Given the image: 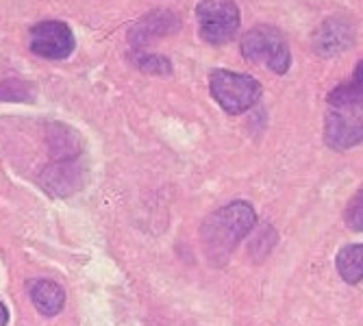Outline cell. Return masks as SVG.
<instances>
[{
    "mask_svg": "<svg viewBox=\"0 0 363 326\" xmlns=\"http://www.w3.org/2000/svg\"><path fill=\"white\" fill-rule=\"evenodd\" d=\"M255 224L257 213L252 205L244 201H233L213 211L201 226V244L209 264L224 266Z\"/></svg>",
    "mask_w": 363,
    "mask_h": 326,
    "instance_id": "6da1fadb",
    "label": "cell"
},
{
    "mask_svg": "<svg viewBox=\"0 0 363 326\" xmlns=\"http://www.w3.org/2000/svg\"><path fill=\"white\" fill-rule=\"evenodd\" d=\"M209 91L213 101L230 116H240L252 109L259 101L263 87L261 83L242 72L233 70H213L209 77Z\"/></svg>",
    "mask_w": 363,
    "mask_h": 326,
    "instance_id": "7a4b0ae2",
    "label": "cell"
},
{
    "mask_svg": "<svg viewBox=\"0 0 363 326\" xmlns=\"http://www.w3.org/2000/svg\"><path fill=\"white\" fill-rule=\"evenodd\" d=\"M242 55L252 63H263L283 77L291 68V52L283 33L272 24H259L242 38Z\"/></svg>",
    "mask_w": 363,
    "mask_h": 326,
    "instance_id": "3957f363",
    "label": "cell"
},
{
    "mask_svg": "<svg viewBox=\"0 0 363 326\" xmlns=\"http://www.w3.org/2000/svg\"><path fill=\"white\" fill-rule=\"evenodd\" d=\"M196 18L201 40L213 46L233 40L242 24L235 0H201L196 7Z\"/></svg>",
    "mask_w": 363,
    "mask_h": 326,
    "instance_id": "277c9868",
    "label": "cell"
},
{
    "mask_svg": "<svg viewBox=\"0 0 363 326\" xmlns=\"http://www.w3.org/2000/svg\"><path fill=\"white\" fill-rule=\"evenodd\" d=\"M324 142L333 150H348L363 142V103L331 107L324 120Z\"/></svg>",
    "mask_w": 363,
    "mask_h": 326,
    "instance_id": "5b68a950",
    "label": "cell"
},
{
    "mask_svg": "<svg viewBox=\"0 0 363 326\" xmlns=\"http://www.w3.org/2000/svg\"><path fill=\"white\" fill-rule=\"evenodd\" d=\"M30 52L48 61L68 59L74 52V33L61 20H44L33 24L28 30Z\"/></svg>",
    "mask_w": 363,
    "mask_h": 326,
    "instance_id": "8992f818",
    "label": "cell"
},
{
    "mask_svg": "<svg viewBox=\"0 0 363 326\" xmlns=\"http://www.w3.org/2000/svg\"><path fill=\"white\" fill-rule=\"evenodd\" d=\"M87 179L83 157L74 159H50L48 166L40 174V185L55 198H68L77 193Z\"/></svg>",
    "mask_w": 363,
    "mask_h": 326,
    "instance_id": "52a82bcc",
    "label": "cell"
},
{
    "mask_svg": "<svg viewBox=\"0 0 363 326\" xmlns=\"http://www.w3.org/2000/svg\"><path fill=\"white\" fill-rule=\"evenodd\" d=\"M354 38H357L354 24L348 18H344V16L326 18L313 30V38H311L313 52L324 59H333V57L350 50L354 44Z\"/></svg>",
    "mask_w": 363,
    "mask_h": 326,
    "instance_id": "ba28073f",
    "label": "cell"
},
{
    "mask_svg": "<svg viewBox=\"0 0 363 326\" xmlns=\"http://www.w3.org/2000/svg\"><path fill=\"white\" fill-rule=\"evenodd\" d=\"M181 30V16L170 9H155L142 16L133 26L128 28L126 40L133 48H144L152 40L168 38Z\"/></svg>",
    "mask_w": 363,
    "mask_h": 326,
    "instance_id": "9c48e42d",
    "label": "cell"
},
{
    "mask_svg": "<svg viewBox=\"0 0 363 326\" xmlns=\"http://www.w3.org/2000/svg\"><path fill=\"white\" fill-rule=\"evenodd\" d=\"M46 144L50 159H74L83 157V140L77 130L68 124L52 122L46 128Z\"/></svg>",
    "mask_w": 363,
    "mask_h": 326,
    "instance_id": "30bf717a",
    "label": "cell"
},
{
    "mask_svg": "<svg viewBox=\"0 0 363 326\" xmlns=\"http://www.w3.org/2000/svg\"><path fill=\"white\" fill-rule=\"evenodd\" d=\"M30 303L42 315H57L65 305V291L59 283L48 279H35L26 285Z\"/></svg>",
    "mask_w": 363,
    "mask_h": 326,
    "instance_id": "8fae6325",
    "label": "cell"
},
{
    "mask_svg": "<svg viewBox=\"0 0 363 326\" xmlns=\"http://www.w3.org/2000/svg\"><path fill=\"white\" fill-rule=\"evenodd\" d=\"M335 266H337L340 276L348 285L361 283L363 281V244L344 246L335 257Z\"/></svg>",
    "mask_w": 363,
    "mask_h": 326,
    "instance_id": "7c38bea8",
    "label": "cell"
},
{
    "mask_svg": "<svg viewBox=\"0 0 363 326\" xmlns=\"http://www.w3.org/2000/svg\"><path fill=\"white\" fill-rule=\"evenodd\" d=\"M359 103H363V61L357 63L350 81L340 83L335 89H331V94H328V105L331 107L359 105Z\"/></svg>",
    "mask_w": 363,
    "mask_h": 326,
    "instance_id": "4fadbf2b",
    "label": "cell"
},
{
    "mask_svg": "<svg viewBox=\"0 0 363 326\" xmlns=\"http://www.w3.org/2000/svg\"><path fill=\"white\" fill-rule=\"evenodd\" d=\"M126 59L133 68H138L144 74H150V77H170L172 74V63L168 57H163V55H155V52H146L142 48H133L126 55Z\"/></svg>",
    "mask_w": 363,
    "mask_h": 326,
    "instance_id": "5bb4252c",
    "label": "cell"
},
{
    "mask_svg": "<svg viewBox=\"0 0 363 326\" xmlns=\"http://www.w3.org/2000/svg\"><path fill=\"white\" fill-rule=\"evenodd\" d=\"M344 220H346V226L352 228L354 233H363V189H359L348 201Z\"/></svg>",
    "mask_w": 363,
    "mask_h": 326,
    "instance_id": "9a60e30c",
    "label": "cell"
},
{
    "mask_svg": "<svg viewBox=\"0 0 363 326\" xmlns=\"http://www.w3.org/2000/svg\"><path fill=\"white\" fill-rule=\"evenodd\" d=\"M0 101H30V87L20 79H7L0 83Z\"/></svg>",
    "mask_w": 363,
    "mask_h": 326,
    "instance_id": "2e32d148",
    "label": "cell"
},
{
    "mask_svg": "<svg viewBox=\"0 0 363 326\" xmlns=\"http://www.w3.org/2000/svg\"><path fill=\"white\" fill-rule=\"evenodd\" d=\"M7 324H9V311L3 303H0V326H7Z\"/></svg>",
    "mask_w": 363,
    "mask_h": 326,
    "instance_id": "e0dca14e",
    "label": "cell"
}]
</instances>
